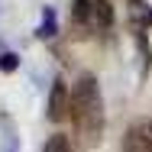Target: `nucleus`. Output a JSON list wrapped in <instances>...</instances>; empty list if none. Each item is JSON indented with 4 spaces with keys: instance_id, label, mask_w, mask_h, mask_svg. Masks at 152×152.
Masks as SVG:
<instances>
[{
    "instance_id": "obj_1",
    "label": "nucleus",
    "mask_w": 152,
    "mask_h": 152,
    "mask_svg": "<svg viewBox=\"0 0 152 152\" xmlns=\"http://www.w3.org/2000/svg\"><path fill=\"white\" fill-rule=\"evenodd\" d=\"M71 123L78 133V142L84 149H94L100 142L104 133V100H100V88L94 75H81L71 88Z\"/></svg>"
},
{
    "instance_id": "obj_2",
    "label": "nucleus",
    "mask_w": 152,
    "mask_h": 152,
    "mask_svg": "<svg viewBox=\"0 0 152 152\" xmlns=\"http://www.w3.org/2000/svg\"><path fill=\"white\" fill-rule=\"evenodd\" d=\"M123 152H152V120H136L123 133Z\"/></svg>"
},
{
    "instance_id": "obj_3",
    "label": "nucleus",
    "mask_w": 152,
    "mask_h": 152,
    "mask_svg": "<svg viewBox=\"0 0 152 152\" xmlns=\"http://www.w3.org/2000/svg\"><path fill=\"white\" fill-rule=\"evenodd\" d=\"M71 113V94H68V84L61 81V78H55L52 81V91H49V120L58 123L65 120Z\"/></svg>"
},
{
    "instance_id": "obj_4",
    "label": "nucleus",
    "mask_w": 152,
    "mask_h": 152,
    "mask_svg": "<svg viewBox=\"0 0 152 152\" xmlns=\"http://www.w3.org/2000/svg\"><path fill=\"white\" fill-rule=\"evenodd\" d=\"M113 23V3L110 0H91V10H88V26L91 29H107Z\"/></svg>"
},
{
    "instance_id": "obj_5",
    "label": "nucleus",
    "mask_w": 152,
    "mask_h": 152,
    "mask_svg": "<svg viewBox=\"0 0 152 152\" xmlns=\"http://www.w3.org/2000/svg\"><path fill=\"white\" fill-rule=\"evenodd\" d=\"M136 49H139V78L146 81L149 78V68H152V49H149L146 32H136Z\"/></svg>"
},
{
    "instance_id": "obj_6",
    "label": "nucleus",
    "mask_w": 152,
    "mask_h": 152,
    "mask_svg": "<svg viewBox=\"0 0 152 152\" xmlns=\"http://www.w3.org/2000/svg\"><path fill=\"white\" fill-rule=\"evenodd\" d=\"M36 36L39 39H52L55 36V10L52 7H42V23L36 26Z\"/></svg>"
},
{
    "instance_id": "obj_7",
    "label": "nucleus",
    "mask_w": 152,
    "mask_h": 152,
    "mask_svg": "<svg viewBox=\"0 0 152 152\" xmlns=\"http://www.w3.org/2000/svg\"><path fill=\"white\" fill-rule=\"evenodd\" d=\"M88 10H91V0H75V10H71V16H75V23H81V26H88Z\"/></svg>"
},
{
    "instance_id": "obj_8",
    "label": "nucleus",
    "mask_w": 152,
    "mask_h": 152,
    "mask_svg": "<svg viewBox=\"0 0 152 152\" xmlns=\"http://www.w3.org/2000/svg\"><path fill=\"white\" fill-rule=\"evenodd\" d=\"M42 152H75V149H71V142H68L65 136H52V139L45 142V149H42Z\"/></svg>"
},
{
    "instance_id": "obj_9",
    "label": "nucleus",
    "mask_w": 152,
    "mask_h": 152,
    "mask_svg": "<svg viewBox=\"0 0 152 152\" xmlns=\"http://www.w3.org/2000/svg\"><path fill=\"white\" fill-rule=\"evenodd\" d=\"M16 68H20V55H16V52H0V71L10 75V71H16Z\"/></svg>"
},
{
    "instance_id": "obj_10",
    "label": "nucleus",
    "mask_w": 152,
    "mask_h": 152,
    "mask_svg": "<svg viewBox=\"0 0 152 152\" xmlns=\"http://www.w3.org/2000/svg\"><path fill=\"white\" fill-rule=\"evenodd\" d=\"M136 3H139V0H136Z\"/></svg>"
}]
</instances>
